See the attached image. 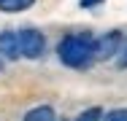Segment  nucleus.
<instances>
[{
  "label": "nucleus",
  "mask_w": 127,
  "mask_h": 121,
  "mask_svg": "<svg viewBox=\"0 0 127 121\" xmlns=\"http://www.w3.org/2000/svg\"><path fill=\"white\" fill-rule=\"evenodd\" d=\"M57 54H60V62L68 65V67H76V70H84L92 65L95 57V40L89 32H76V35H65L57 46Z\"/></svg>",
  "instance_id": "f257e3e1"
},
{
  "label": "nucleus",
  "mask_w": 127,
  "mask_h": 121,
  "mask_svg": "<svg viewBox=\"0 0 127 121\" xmlns=\"http://www.w3.org/2000/svg\"><path fill=\"white\" fill-rule=\"evenodd\" d=\"M19 43H22V57H27V59H38L43 54V48H46L43 35L38 30H32V27L19 30Z\"/></svg>",
  "instance_id": "f03ea898"
},
{
  "label": "nucleus",
  "mask_w": 127,
  "mask_h": 121,
  "mask_svg": "<svg viewBox=\"0 0 127 121\" xmlns=\"http://www.w3.org/2000/svg\"><path fill=\"white\" fill-rule=\"evenodd\" d=\"M125 43V35L122 32H108V35H103L100 40H95V57L97 59H114L116 54H119V48Z\"/></svg>",
  "instance_id": "7ed1b4c3"
},
{
  "label": "nucleus",
  "mask_w": 127,
  "mask_h": 121,
  "mask_svg": "<svg viewBox=\"0 0 127 121\" xmlns=\"http://www.w3.org/2000/svg\"><path fill=\"white\" fill-rule=\"evenodd\" d=\"M0 54H3L5 59H16V57L22 54V43H19V32H11V30L0 32Z\"/></svg>",
  "instance_id": "20e7f679"
},
{
  "label": "nucleus",
  "mask_w": 127,
  "mask_h": 121,
  "mask_svg": "<svg viewBox=\"0 0 127 121\" xmlns=\"http://www.w3.org/2000/svg\"><path fill=\"white\" fill-rule=\"evenodd\" d=\"M35 0H0V11L3 14H19V11H27L32 8Z\"/></svg>",
  "instance_id": "39448f33"
},
{
  "label": "nucleus",
  "mask_w": 127,
  "mask_h": 121,
  "mask_svg": "<svg viewBox=\"0 0 127 121\" xmlns=\"http://www.w3.org/2000/svg\"><path fill=\"white\" fill-rule=\"evenodd\" d=\"M25 121H57V116H54V108L38 105V108H32V110L25 116Z\"/></svg>",
  "instance_id": "423d86ee"
},
{
  "label": "nucleus",
  "mask_w": 127,
  "mask_h": 121,
  "mask_svg": "<svg viewBox=\"0 0 127 121\" xmlns=\"http://www.w3.org/2000/svg\"><path fill=\"white\" fill-rule=\"evenodd\" d=\"M76 121H103V110L100 108H87L84 113H78Z\"/></svg>",
  "instance_id": "0eeeda50"
},
{
  "label": "nucleus",
  "mask_w": 127,
  "mask_h": 121,
  "mask_svg": "<svg viewBox=\"0 0 127 121\" xmlns=\"http://www.w3.org/2000/svg\"><path fill=\"white\" fill-rule=\"evenodd\" d=\"M103 121H127V108H114V110H108Z\"/></svg>",
  "instance_id": "6e6552de"
},
{
  "label": "nucleus",
  "mask_w": 127,
  "mask_h": 121,
  "mask_svg": "<svg viewBox=\"0 0 127 121\" xmlns=\"http://www.w3.org/2000/svg\"><path fill=\"white\" fill-rule=\"evenodd\" d=\"M114 59H116V67H122V70L127 67V38H125V43H122V48H119V54H116Z\"/></svg>",
  "instance_id": "1a4fd4ad"
},
{
  "label": "nucleus",
  "mask_w": 127,
  "mask_h": 121,
  "mask_svg": "<svg viewBox=\"0 0 127 121\" xmlns=\"http://www.w3.org/2000/svg\"><path fill=\"white\" fill-rule=\"evenodd\" d=\"M97 3H103V0H81L78 5H81V8H92V5H97Z\"/></svg>",
  "instance_id": "9d476101"
},
{
  "label": "nucleus",
  "mask_w": 127,
  "mask_h": 121,
  "mask_svg": "<svg viewBox=\"0 0 127 121\" xmlns=\"http://www.w3.org/2000/svg\"><path fill=\"white\" fill-rule=\"evenodd\" d=\"M3 65H5V57H3V54H0V70H3Z\"/></svg>",
  "instance_id": "9b49d317"
}]
</instances>
